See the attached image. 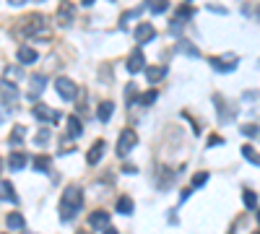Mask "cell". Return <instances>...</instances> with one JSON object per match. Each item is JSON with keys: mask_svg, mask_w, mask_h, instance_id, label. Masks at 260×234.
I'll list each match as a JSON object with an SVG mask.
<instances>
[{"mask_svg": "<svg viewBox=\"0 0 260 234\" xmlns=\"http://www.w3.org/2000/svg\"><path fill=\"white\" fill-rule=\"evenodd\" d=\"M135 143H138L135 130H133V127H125V130L120 133V141H117V156H128L130 151L135 148Z\"/></svg>", "mask_w": 260, "mask_h": 234, "instance_id": "3957f363", "label": "cell"}, {"mask_svg": "<svg viewBox=\"0 0 260 234\" xmlns=\"http://www.w3.org/2000/svg\"><path fill=\"white\" fill-rule=\"evenodd\" d=\"M159 99V91H156V89H151V91H146V94H141L138 96V102L141 104H146V107H149V104H154Z\"/></svg>", "mask_w": 260, "mask_h": 234, "instance_id": "4316f807", "label": "cell"}, {"mask_svg": "<svg viewBox=\"0 0 260 234\" xmlns=\"http://www.w3.org/2000/svg\"><path fill=\"white\" fill-rule=\"evenodd\" d=\"M0 96H3V102H16V99H19V89H16V84H8V81H3V84H0Z\"/></svg>", "mask_w": 260, "mask_h": 234, "instance_id": "4fadbf2b", "label": "cell"}, {"mask_svg": "<svg viewBox=\"0 0 260 234\" xmlns=\"http://www.w3.org/2000/svg\"><path fill=\"white\" fill-rule=\"evenodd\" d=\"M112 112H114V102H99V107H96V117H99V123H110Z\"/></svg>", "mask_w": 260, "mask_h": 234, "instance_id": "2e32d148", "label": "cell"}, {"mask_svg": "<svg viewBox=\"0 0 260 234\" xmlns=\"http://www.w3.org/2000/svg\"><path fill=\"white\" fill-rule=\"evenodd\" d=\"M258 221H260V211H258Z\"/></svg>", "mask_w": 260, "mask_h": 234, "instance_id": "ab89813d", "label": "cell"}, {"mask_svg": "<svg viewBox=\"0 0 260 234\" xmlns=\"http://www.w3.org/2000/svg\"><path fill=\"white\" fill-rule=\"evenodd\" d=\"M29 162V156L24 154V151H13V154L8 156V167L13 172H19V169H24V164Z\"/></svg>", "mask_w": 260, "mask_h": 234, "instance_id": "9a60e30c", "label": "cell"}, {"mask_svg": "<svg viewBox=\"0 0 260 234\" xmlns=\"http://www.w3.org/2000/svg\"><path fill=\"white\" fill-rule=\"evenodd\" d=\"M104 234H117V229H112V226H107V229H104Z\"/></svg>", "mask_w": 260, "mask_h": 234, "instance_id": "74e56055", "label": "cell"}, {"mask_svg": "<svg viewBox=\"0 0 260 234\" xmlns=\"http://www.w3.org/2000/svg\"><path fill=\"white\" fill-rule=\"evenodd\" d=\"M24 135H26V127H24V125H16V127H13V133L8 135V146H13V148H16V146H21V141H24Z\"/></svg>", "mask_w": 260, "mask_h": 234, "instance_id": "ac0fdd59", "label": "cell"}, {"mask_svg": "<svg viewBox=\"0 0 260 234\" xmlns=\"http://www.w3.org/2000/svg\"><path fill=\"white\" fill-rule=\"evenodd\" d=\"M55 18H57V24H60V26H68V24H71V21L75 18V8H73L71 3H63V5L57 8Z\"/></svg>", "mask_w": 260, "mask_h": 234, "instance_id": "30bf717a", "label": "cell"}, {"mask_svg": "<svg viewBox=\"0 0 260 234\" xmlns=\"http://www.w3.org/2000/svg\"><path fill=\"white\" fill-rule=\"evenodd\" d=\"M83 208V190L81 187H65L63 200H60V221L68 224L71 218H75V214Z\"/></svg>", "mask_w": 260, "mask_h": 234, "instance_id": "6da1fadb", "label": "cell"}, {"mask_svg": "<svg viewBox=\"0 0 260 234\" xmlns=\"http://www.w3.org/2000/svg\"><path fill=\"white\" fill-rule=\"evenodd\" d=\"M55 91L63 96L65 102H73V99H75V94H78V89H75V84H73L71 78H65V75H63V78H57V81H55Z\"/></svg>", "mask_w": 260, "mask_h": 234, "instance_id": "5b68a950", "label": "cell"}, {"mask_svg": "<svg viewBox=\"0 0 260 234\" xmlns=\"http://www.w3.org/2000/svg\"><path fill=\"white\" fill-rule=\"evenodd\" d=\"M221 143H224L221 135H211V138H208V146H221Z\"/></svg>", "mask_w": 260, "mask_h": 234, "instance_id": "836d02e7", "label": "cell"}, {"mask_svg": "<svg viewBox=\"0 0 260 234\" xmlns=\"http://www.w3.org/2000/svg\"><path fill=\"white\" fill-rule=\"evenodd\" d=\"M5 224H8L11 229H24V224H26V221H24V216H21L19 211H11V214L5 216Z\"/></svg>", "mask_w": 260, "mask_h": 234, "instance_id": "d6986e66", "label": "cell"}, {"mask_svg": "<svg viewBox=\"0 0 260 234\" xmlns=\"http://www.w3.org/2000/svg\"><path fill=\"white\" fill-rule=\"evenodd\" d=\"M50 138H52V133L50 130H39V133H37V146H47V143H50Z\"/></svg>", "mask_w": 260, "mask_h": 234, "instance_id": "1f68e13d", "label": "cell"}, {"mask_svg": "<svg viewBox=\"0 0 260 234\" xmlns=\"http://www.w3.org/2000/svg\"><path fill=\"white\" fill-rule=\"evenodd\" d=\"M242 156H244L247 162H252V164H260V154H258L252 146H242Z\"/></svg>", "mask_w": 260, "mask_h": 234, "instance_id": "d4e9b609", "label": "cell"}, {"mask_svg": "<svg viewBox=\"0 0 260 234\" xmlns=\"http://www.w3.org/2000/svg\"><path fill=\"white\" fill-rule=\"evenodd\" d=\"M211 65L216 68L219 73H232L237 65H240V57L237 55H221V57H211Z\"/></svg>", "mask_w": 260, "mask_h": 234, "instance_id": "8992f818", "label": "cell"}, {"mask_svg": "<svg viewBox=\"0 0 260 234\" xmlns=\"http://www.w3.org/2000/svg\"><path fill=\"white\" fill-rule=\"evenodd\" d=\"M32 115H34V120H39V123H52V125L60 120L57 112L52 109V107H47L44 102H34L32 104Z\"/></svg>", "mask_w": 260, "mask_h": 234, "instance_id": "277c9868", "label": "cell"}, {"mask_svg": "<svg viewBox=\"0 0 260 234\" xmlns=\"http://www.w3.org/2000/svg\"><path fill=\"white\" fill-rule=\"evenodd\" d=\"M81 133H83L81 120H78V117H71V120H68V135H71V138H78Z\"/></svg>", "mask_w": 260, "mask_h": 234, "instance_id": "cb8c5ba5", "label": "cell"}, {"mask_svg": "<svg viewBox=\"0 0 260 234\" xmlns=\"http://www.w3.org/2000/svg\"><path fill=\"white\" fill-rule=\"evenodd\" d=\"M252 234H260V229H258V232H252Z\"/></svg>", "mask_w": 260, "mask_h": 234, "instance_id": "60d3db41", "label": "cell"}, {"mask_svg": "<svg viewBox=\"0 0 260 234\" xmlns=\"http://www.w3.org/2000/svg\"><path fill=\"white\" fill-rule=\"evenodd\" d=\"M208 11H213V13H226L224 5H216V3H211V5H208Z\"/></svg>", "mask_w": 260, "mask_h": 234, "instance_id": "e575fe53", "label": "cell"}, {"mask_svg": "<svg viewBox=\"0 0 260 234\" xmlns=\"http://www.w3.org/2000/svg\"><path fill=\"white\" fill-rule=\"evenodd\" d=\"M133 36H135V42H138V44H146V42H151V39H154V36H156V29H154V24H149V21H143V24H138V26H135Z\"/></svg>", "mask_w": 260, "mask_h": 234, "instance_id": "52a82bcc", "label": "cell"}, {"mask_svg": "<svg viewBox=\"0 0 260 234\" xmlns=\"http://www.w3.org/2000/svg\"><path fill=\"white\" fill-rule=\"evenodd\" d=\"M8 3H11V5H24L26 0H8Z\"/></svg>", "mask_w": 260, "mask_h": 234, "instance_id": "8d00e7d4", "label": "cell"}, {"mask_svg": "<svg viewBox=\"0 0 260 234\" xmlns=\"http://www.w3.org/2000/svg\"><path fill=\"white\" fill-rule=\"evenodd\" d=\"M19 34L24 36H34V34H44V16L42 13H32V16H24L21 24L16 26Z\"/></svg>", "mask_w": 260, "mask_h": 234, "instance_id": "7a4b0ae2", "label": "cell"}, {"mask_svg": "<svg viewBox=\"0 0 260 234\" xmlns=\"http://www.w3.org/2000/svg\"><path fill=\"white\" fill-rule=\"evenodd\" d=\"M0 169H3V162H0Z\"/></svg>", "mask_w": 260, "mask_h": 234, "instance_id": "7bdbcfd3", "label": "cell"}, {"mask_svg": "<svg viewBox=\"0 0 260 234\" xmlns=\"http://www.w3.org/2000/svg\"><path fill=\"white\" fill-rule=\"evenodd\" d=\"M117 211L120 214H133V200H130L128 195H122V198L117 200Z\"/></svg>", "mask_w": 260, "mask_h": 234, "instance_id": "484cf974", "label": "cell"}, {"mask_svg": "<svg viewBox=\"0 0 260 234\" xmlns=\"http://www.w3.org/2000/svg\"><path fill=\"white\" fill-rule=\"evenodd\" d=\"M240 133L247 135V138H255V135H260V125H242Z\"/></svg>", "mask_w": 260, "mask_h": 234, "instance_id": "f546056e", "label": "cell"}, {"mask_svg": "<svg viewBox=\"0 0 260 234\" xmlns=\"http://www.w3.org/2000/svg\"><path fill=\"white\" fill-rule=\"evenodd\" d=\"M177 16H180L182 21H187V18L195 16V8H193V5H180V8H177Z\"/></svg>", "mask_w": 260, "mask_h": 234, "instance_id": "f1b7e54d", "label": "cell"}, {"mask_svg": "<svg viewBox=\"0 0 260 234\" xmlns=\"http://www.w3.org/2000/svg\"><path fill=\"white\" fill-rule=\"evenodd\" d=\"M0 198H3V200H11V203H19L16 190H13L11 182H0Z\"/></svg>", "mask_w": 260, "mask_h": 234, "instance_id": "ffe728a7", "label": "cell"}, {"mask_svg": "<svg viewBox=\"0 0 260 234\" xmlns=\"http://www.w3.org/2000/svg\"><path fill=\"white\" fill-rule=\"evenodd\" d=\"M78 234H89V232H78Z\"/></svg>", "mask_w": 260, "mask_h": 234, "instance_id": "b9f144b4", "label": "cell"}, {"mask_svg": "<svg viewBox=\"0 0 260 234\" xmlns=\"http://www.w3.org/2000/svg\"><path fill=\"white\" fill-rule=\"evenodd\" d=\"M21 78H24V71H21L19 65L5 68V81H8V84H16V81H21Z\"/></svg>", "mask_w": 260, "mask_h": 234, "instance_id": "44dd1931", "label": "cell"}, {"mask_svg": "<svg viewBox=\"0 0 260 234\" xmlns=\"http://www.w3.org/2000/svg\"><path fill=\"white\" fill-rule=\"evenodd\" d=\"M164 75H167V68H164V65H151V68H146V78L151 81V84L162 81Z\"/></svg>", "mask_w": 260, "mask_h": 234, "instance_id": "e0dca14e", "label": "cell"}, {"mask_svg": "<svg viewBox=\"0 0 260 234\" xmlns=\"http://www.w3.org/2000/svg\"><path fill=\"white\" fill-rule=\"evenodd\" d=\"M122 172H125V175H133V172H138V169H135L133 164H125V167H122Z\"/></svg>", "mask_w": 260, "mask_h": 234, "instance_id": "d590c367", "label": "cell"}, {"mask_svg": "<svg viewBox=\"0 0 260 234\" xmlns=\"http://www.w3.org/2000/svg\"><path fill=\"white\" fill-rule=\"evenodd\" d=\"M50 164H52L50 156H34V159H32V167L37 172H50Z\"/></svg>", "mask_w": 260, "mask_h": 234, "instance_id": "7402d4cb", "label": "cell"}, {"mask_svg": "<svg viewBox=\"0 0 260 234\" xmlns=\"http://www.w3.org/2000/svg\"><path fill=\"white\" fill-rule=\"evenodd\" d=\"M44 86H47V78H44V75H32V81H29V99H32V102L39 99V94L44 91Z\"/></svg>", "mask_w": 260, "mask_h": 234, "instance_id": "ba28073f", "label": "cell"}, {"mask_svg": "<svg viewBox=\"0 0 260 234\" xmlns=\"http://www.w3.org/2000/svg\"><path fill=\"white\" fill-rule=\"evenodd\" d=\"M16 57H19L21 65H34V63H37V50H32V47H19Z\"/></svg>", "mask_w": 260, "mask_h": 234, "instance_id": "5bb4252c", "label": "cell"}, {"mask_svg": "<svg viewBox=\"0 0 260 234\" xmlns=\"http://www.w3.org/2000/svg\"><path fill=\"white\" fill-rule=\"evenodd\" d=\"M146 71V57H143V52L141 50H135L133 55H130V60H128V73H143Z\"/></svg>", "mask_w": 260, "mask_h": 234, "instance_id": "9c48e42d", "label": "cell"}, {"mask_svg": "<svg viewBox=\"0 0 260 234\" xmlns=\"http://www.w3.org/2000/svg\"><path fill=\"white\" fill-rule=\"evenodd\" d=\"M104 148H107V143H104V141H96L94 146L89 148L86 162H89V164H99V162H102V156H104Z\"/></svg>", "mask_w": 260, "mask_h": 234, "instance_id": "7c38bea8", "label": "cell"}, {"mask_svg": "<svg viewBox=\"0 0 260 234\" xmlns=\"http://www.w3.org/2000/svg\"><path fill=\"white\" fill-rule=\"evenodd\" d=\"M89 226H94V229H107V226H110V214H107V211H94V214L89 216Z\"/></svg>", "mask_w": 260, "mask_h": 234, "instance_id": "8fae6325", "label": "cell"}, {"mask_svg": "<svg viewBox=\"0 0 260 234\" xmlns=\"http://www.w3.org/2000/svg\"><path fill=\"white\" fill-rule=\"evenodd\" d=\"M81 3H83V5H91V3H94V0H81Z\"/></svg>", "mask_w": 260, "mask_h": 234, "instance_id": "f35d334b", "label": "cell"}, {"mask_svg": "<svg viewBox=\"0 0 260 234\" xmlns=\"http://www.w3.org/2000/svg\"><path fill=\"white\" fill-rule=\"evenodd\" d=\"M187 3H190V0H187Z\"/></svg>", "mask_w": 260, "mask_h": 234, "instance_id": "ee69618b", "label": "cell"}, {"mask_svg": "<svg viewBox=\"0 0 260 234\" xmlns=\"http://www.w3.org/2000/svg\"><path fill=\"white\" fill-rule=\"evenodd\" d=\"M177 50H180V52H187L190 57H201V50L193 47V44H190L187 39H180V42H177Z\"/></svg>", "mask_w": 260, "mask_h": 234, "instance_id": "603a6c76", "label": "cell"}, {"mask_svg": "<svg viewBox=\"0 0 260 234\" xmlns=\"http://www.w3.org/2000/svg\"><path fill=\"white\" fill-rule=\"evenodd\" d=\"M205 180H208V172H198V175L193 177V187H203Z\"/></svg>", "mask_w": 260, "mask_h": 234, "instance_id": "d6a6232c", "label": "cell"}, {"mask_svg": "<svg viewBox=\"0 0 260 234\" xmlns=\"http://www.w3.org/2000/svg\"><path fill=\"white\" fill-rule=\"evenodd\" d=\"M149 8L154 13H164L167 8H169V3H167V0H149Z\"/></svg>", "mask_w": 260, "mask_h": 234, "instance_id": "83f0119b", "label": "cell"}, {"mask_svg": "<svg viewBox=\"0 0 260 234\" xmlns=\"http://www.w3.org/2000/svg\"><path fill=\"white\" fill-rule=\"evenodd\" d=\"M242 198H244V206H247V208H255L258 206V195L252 193V190H244Z\"/></svg>", "mask_w": 260, "mask_h": 234, "instance_id": "4dcf8cb0", "label": "cell"}]
</instances>
